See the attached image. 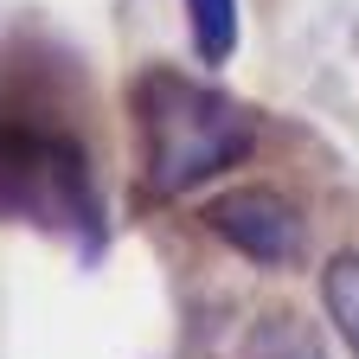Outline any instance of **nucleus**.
I'll use <instances>...</instances> for the list:
<instances>
[{"instance_id":"f03ea898","label":"nucleus","mask_w":359,"mask_h":359,"mask_svg":"<svg viewBox=\"0 0 359 359\" xmlns=\"http://www.w3.org/2000/svg\"><path fill=\"white\" fill-rule=\"evenodd\" d=\"M205 224L238 257H250L263 269H289L302 257V212L283 193H269V187H238V193L212 199L205 205Z\"/></svg>"},{"instance_id":"7ed1b4c3","label":"nucleus","mask_w":359,"mask_h":359,"mask_svg":"<svg viewBox=\"0 0 359 359\" xmlns=\"http://www.w3.org/2000/svg\"><path fill=\"white\" fill-rule=\"evenodd\" d=\"M244 359H327V346L302 314H263L244 340Z\"/></svg>"},{"instance_id":"39448f33","label":"nucleus","mask_w":359,"mask_h":359,"mask_svg":"<svg viewBox=\"0 0 359 359\" xmlns=\"http://www.w3.org/2000/svg\"><path fill=\"white\" fill-rule=\"evenodd\" d=\"M187 20L205 65H224L238 52V0H187Z\"/></svg>"},{"instance_id":"f257e3e1","label":"nucleus","mask_w":359,"mask_h":359,"mask_svg":"<svg viewBox=\"0 0 359 359\" xmlns=\"http://www.w3.org/2000/svg\"><path fill=\"white\" fill-rule=\"evenodd\" d=\"M135 122H142V154H148L154 193L199 187V180L238 167L257 142V122L238 97L205 90L180 71H148L135 83Z\"/></svg>"},{"instance_id":"20e7f679","label":"nucleus","mask_w":359,"mask_h":359,"mask_svg":"<svg viewBox=\"0 0 359 359\" xmlns=\"http://www.w3.org/2000/svg\"><path fill=\"white\" fill-rule=\"evenodd\" d=\"M321 302H327V321L340 327V340L359 359V250L327 257V269H321Z\"/></svg>"}]
</instances>
